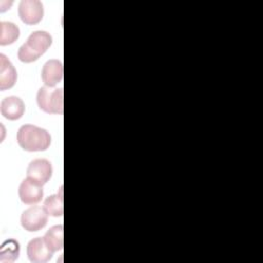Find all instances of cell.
I'll return each instance as SVG.
<instances>
[{
    "instance_id": "12",
    "label": "cell",
    "mask_w": 263,
    "mask_h": 263,
    "mask_svg": "<svg viewBox=\"0 0 263 263\" xmlns=\"http://www.w3.org/2000/svg\"><path fill=\"white\" fill-rule=\"evenodd\" d=\"M63 229H64L63 225H54L50 227L43 236L46 245L53 253L57 251H61L63 249V246H64Z\"/></svg>"
},
{
    "instance_id": "14",
    "label": "cell",
    "mask_w": 263,
    "mask_h": 263,
    "mask_svg": "<svg viewBox=\"0 0 263 263\" xmlns=\"http://www.w3.org/2000/svg\"><path fill=\"white\" fill-rule=\"evenodd\" d=\"M20 36L18 27L11 22L0 23V44L8 45L13 43Z\"/></svg>"
},
{
    "instance_id": "8",
    "label": "cell",
    "mask_w": 263,
    "mask_h": 263,
    "mask_svg": "<svg viewBox=\"0 0 263 263\" xmlns=\"http://www.w3.org/2000/svg\"><path fill=\"white\" fill-rule=\"evenodd\" d=\"M18 196L25 204H36L43 197L42 185L27 177L18 187Z\"/></svg>"
},
{
    "instance_id": "15",
    "label": "cell",
    "mask_w": 263,
    "mask_h": 263,
    "mask_svg": "<svg viewBox=\"0 0 263 263\" xmlns=\"http://www.w3.org/2000/svg\"><path fill=\"white\" fill-rule=\"evenodd\" d=\"M43 208L48 214V216L52 217H61L64 213V206H63V194H62V187L60 190V193L52 194L48 196L43 203Z\"/></svg>"
},
{
    "instance_id": "10",
    "label": "cell",
    "mask_w": 263,
    "mask_h": 263,
    "mask_svg": "<svg viewBox=\"0 0 263 263\" xmlns=\"http://www.w3.org/2000/svg\"><path fill=\"white\" fill-rule=\"evenodd\" d=\"M0 111L8 120H17L25 113V104L21 98L9 96L1 101Z\"/></svg>"
},
{
    "instance_id": "5",
    "label": "cell",
    "mask_w": 263,
    "mask_h": 263,
    "mask_svg": "<svg viewBox=\"0 0 263 263\" xmlns=\"http://www.w3.org/2000/svg\"><path fill=\"white\" fill-rule=\"evenodd\" d=\"M43 13V4L39 0H22L18 4L20 18L26 25L38 24Z\"/></svg>"
},
{
    "instance_id": "11",
    "label": "cell",
    "mask_w": 263,
    "mask_h": 263,
    "mask_svg": "<svg viewBox=\"0 0 263 263\" xmlns=\"http://www.w3.org/2000/svg\"><path fill=\"white\" fill-rule=\"evenodd\" d=\"M0 89H9L16 82V70L3 53L0 54Z\"/></svg>"
},
{
    "instance_id": "2",
    "label": "cell",
    "mask_w": 263,
    "mask_h": 263,
    "mask_svg": "<svg viewBox=\"0 0 263 263\" xmlns=\"http://www.w3.org/2000/svg\"><path fill=\"white\" fill-rule=\"evenodd\" d=\"M52 38L46 31H35L18 48L17 58L23 63L37 61L51 45Z\"/></svg>"
},
{
    "instance_id": "6",
    "label": "cell",
    "mask_w": 263,
    "mask_h": 263,
    "mask_svg": "<svg viewBox=\"0 0 263 263\" xmlns=\"http://www.w3.org/2000/svg\"><path fill=\"white\" fill-rule=\"evenodd\" d=\"M52 175L51 163L44 158H37L30 162L27 168V177L39 183L40 185L46 184Z\"/></svg>"
},
{
    "instance_id": "13",
    "label": "cell",
    "mask_w": 263,
    "mask_h": 263,
    "mask_svg": "<svg viewBox=\"0 0 263 263\" xmlns=\"http://www.w3.org/2000/svg\"><path fill=\"white\" fill-rule=\"evenodd\" d=\"M20 255V243L14 239L5 240L0 248V261L3 263L14 262Z\"/></svg>"
},
{
    "instance_id": "4",
    "label": "cell",
    "mask_w": 263,
    "mask_h": 263,
    "mask_svg": "<svg viewBox=\"0 0 263 263\" xmlns=\"http://www.w3.org/2000/svg\"><path fill=\"white\" fill-rule=\"evenodd\" d=\"M48 214L39 205H32L25 210L21 217V224L23 228L29 232L39 231L46 225Z\"/></svg>"
},
{
    "instance_id": "3",
    "label": "cell",
    "mask_w": 263,
    "mask_h": 263,
    "mask_svg": "<svg viewBox=\"0 0 263 263\" xmlns=\"http://www.w3.org/2000/svg\"><path fill=\"white\" fill-rule=\"evenodd\" d=\"M36 101L38 107L49 114H63V88L42 86L39 88Z\"/></svg>"
},
{
    "instance_id": "1",
    "label": "cell",
    "mask_w": 263,
    "mask_h": 263,
    "mask_svg": "<svg viewBox=\"0 0 263 263\" xmlns=\"http://www.w3.org/2000/svg\"><path fill=\"white\" fill-rule=\"evenodd\" d=\"M16 141L21 148L26 151H44L49 147L51 137L44 128L33 124H25L17 130Z\"/></svg>"
},
{
    "instance_id": "7",
    "label": "cell",
    "mask_w": 263,
    "mask_h": 263,
    "mask_svg": "<svg viewBox=\"0 0 263 263\" xmlns=\"http://www.w3.org/2000/svg\"><path fill=\"white\" fill-rule=\"evenodd\" d=\"M53 252L43 237H35L27 246V256L32 263H45L51 259Z\"/></svg>"
},
{
    "instance_id": "9",
    "label": "cell",
    "mask_w": 263,
    "mask_h": 263,
    "mask_svg": "<svg viewBox=\"0 0 263 263\" xmlns=\"http://www.w3.org/2000/svg\"><path fill=\"white\" fill-rule=\"evenodd\" d=\"M63 73L62 62L51 59L44 64L41 71V79L45 86L53 87L63 79Z\"/></svg>"
}]
</instances>
